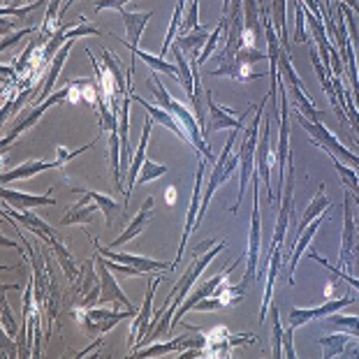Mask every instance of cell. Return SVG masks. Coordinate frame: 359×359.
Returning a JSON list of instances; mask_svg holds the SVG:
<instances>
[{"mask_svg": "<svg viewBox=\"0 0 359 359\" xmlns=\"http://www.w3.org/2000/svg\"><path fill=\"white\" fill-rule=\"evenodd\" d=\"M158 72H154L151 70V77H149V88H151V93H154V100H156V104L158 107H163V109H167L170 114H174L179 121H181V126H183V130L188 133V137H190V147L193 149H197V154L200 156H204L206 160H213V156H211V151H209V144H206V137H204V133H202V128H200V123H197V118L190 114V109L188 107H183L179 100H174V97L167 93V88L163 86V81H160L158 77H156Z\"/></svg>", "mask_w": 359, "mask_h": 359, "instance_id": "obj_1", "label": "cell"}, {"mask_svg": "<svg viewBox=\"0 0 359 359\" xmlns=\"http://www.w3.org/2000/svg\"><path fill=\"white\" fill-rule=\"evenodd\" d=\"M266 100L269 95L264 97L259 107L255 109L253 123H250L248 130H243V142L239 147V195H236V204L232 206V213L239 211V204L243 202V195H246L248 188V179L253 177V167H255V151H257V140H259V128H262V118H264V109H266Z\"/></svg>", "mask_w": 359, "mask_h": 359, "instance_id": "obj_2", "label": "cell"}, {"mask_svg": "<svg viewBox=\"0 0 359 359\" xmlns=\"http://www.w3.org/2000/svg\"><path fill=\"white\" fill-rule=\"evenodd\" d=\"M339 266L348 273L359 271V220L355 216L353 193H343V234H341V259Z\"/></svg>", "mask_w": 359, "mask_h": 359, "instance_id": "obj_3", "label": "cell"}, {"mask_svg": "<svg viewBox=\"0 0 359 359\" xmlns=\"http://www.w3.org/2000/svg\"><path fill=\"white\" fill-rule=\"evenodd\" d=\"M259 60H269V56L262 53L259 49H255V47H248V44H243V47L234 53V58L223 60L218 70L211 72V77H230V79L241 81V83L262 79L264 74H257V72L250 70V67H253L255 63H259Z\"/></svg>", "mask_w": 359, "mask_h": 359, "instance_id": "obj_4", "label": "cell"}, {"mask_svg": "<svg viewBox=\"0 0 359 359\" xmlns=\"http://www.w3.org/2000/svg\"><path fill=\"white\" fill-rule=\"evenodd\" d=\"M278 74H280V79L285 81L287 93L297 100V111L306 114L309 121H313V123H320L316 104H313V100L309 97L306 86L302 83L299 74H297L294 65H292V60H290V51H285V49H283L280 56H278Z\"/></svg>", "mask_w": 359, "mask_h": 359, "instance_id": "obj_5", "label": "cell"}, {"mask_svg": "<svg viewBox=\"0 0 359 359\" xmlns=\"http://www.w3.org/2000/svg\"><path fill=\"white\" fill-rule=\"evenodd\" d=\"M294 118L299 121V123L304 126V130L311 135V140L318 149L330 151V154H334L339 160H343V163L353 165L355 170H359V156H355L353 151H348L346 147H343V144L336 140V135H332L330 130L323 126V121H320V123H313V121H309L302 111H294Z\"/></svg>", "mask_w": 359, "mask_h": 359, "instance_id": "obj_6", "label": "cell"}, {"mask_svg": "<svg viewBox=\"0 0 359 359\" xmlns=\"http://www.w3.org/2000/svg\"><path fill=\"white\" fill-rule=\"evenodd\" d=\"M253 216H250V232H248V266L243 276L255 280L262 262V218H259V174L253 172Z\"/></svg>", "mask_w": 359, "mask_h": 359, "instance_id": "obj_7", "label": "cell"}, {"mask_svg": "<svg viewBox=\"0 0 359 359\" xmlns=\"http://www.w3.org/2000/svg\"><path fill=\"white\" fill-rule=\"evenodd\" d=\"M72 90H74V86H72V81H70V83H67L65 88H60V90H56V93H51V95H49V97H47V100H44V102L35 104V107H33V111H28L26 116L21 118L19 123L12 128V133L7 135V137H3V142H0V149H3V151H7V149H10L12 144L17 142V137H19V135H24L26 130L35 128V126H37V121H40V118L44 116V111H47V109H51V107H56L58 102L67 100V95H70Z\"/></svg>", "mask_w": 359, "mask_h": 359, "instance_id": "obj_8", "label": "cell"}, {"mask_svg": "<svg viewBox=\"0 0 359 359\" xmlns=\"http://www.w3.org/2000/svg\"><path fill=\"white\" fill-rule=\"evenodd\" d=\"M72 316H77V320L83 325V330L88 334H107L111 327H116L121 320H126L130 316H137V311H118V304H114V311L104 309H90V311H79L74 309Z\"/></svg>", "mask_w": 359, "mask_h": 359, "instance_id": "obj_9", "label": "cell"}, {"mask_svg": "<svg viewBox=\"0 0 359 359\" xmlns=\"http://www.w3.org/2000/svg\"><path fill=\"white\" fill-rule=\"evenodd\" d=\"M255 336L248 334H230L225 327H216V330L206 332V348L204 357H232V350L243 343H253Z\"/></svg>", "mask_w": 359, "mask_h": 359, "instance_id": "obj_10", "label": "cell"}, {"mask_svg": "<svg viewBox=\"0 0 359 359\" xmlns=\"http://www.w3.org/2000/svg\"><path fill=\"white\" fill-rule=\"evenodd\" d=\"M206 128H204V137L209 133H216V130H243V123L248 121V109L241 114V116H234L232 109L227 107H220L213 102L211 90H206Z\"/></svg>", "mask_w": 359, "mask_h": 359, "instance_id": "obj_11", "label": "cell"}, {"mask_svg": "<svg viewBox=\"0 0 359 359\" xmlns=\"http://www.w3.org/2000/svg\"><path fill=\"white\" fill-rule=\"evenodd\" d=\"M241 259H243V255H241V257H236L232 264L223 266V269H220V271L216 273V276H211L209 280H204L202 285L197 287L193 294H190V297H186V302L181 304V306H179V311H177V316H174V320H172V330H174V327L179 325L181 316H186L188 311H193V309H195V304H197V302H202V299H206V297H211L213 292H216V287L220 285V283L225 280V276H227V273H232V271L236 269V266L241 264Z\"/></svg>", "mask_w": 359, "mask_h": 359, "instance_id": "obj_12", "label": "cell"}, {"mask_svg": "<svg viewBox=\"0 0 359 359\" xmlns=\"http://www.w3.org/2000/svg\"><path fill=\"white\" fill-rule=\"evenodd\" d=\"M350 304H355V297L348 294V297H341V299H330L325 302L323 306H313V309H292L287 316V325L297 330V327H304L313 323V320H320V318H327L332 316V313H339L343 306H350Z\"/></svg>", "mask_w": 359, "mask_h": 359, "instance_id": "obj_13", "label": "cell"}, {"mask_svg": "<svg viewBox=\"0 0 359 359\" xmlns=\"http://www.w3.org/2000/svg\"><path fill=\"white\" fill-rule=\"evenodd\" d=\"M257 174L259 179L266 183V200L273 204V190H271V130H269V116L262 118V128H259V140H257Z\"/></svg>", "mask_w": 359, "mask_h": 359, "instance_id": "obj_14", "label": "cell"}, {"mask_svg": "<svg viewBox=\"0 0 359 359\" xmlns=\"http://www.w3.org/2000/svg\"><path fill=\"white\" fill-rule=\"evenodd\" d=\"M204 165H206V158L200 156V165H197V179H195V190H193V200H190V209H188V218H186V225H183V236H181V243H179V253L174 264H179V259L183 257V250L188 246V239L190 234L197 230V213H200V206H202V183H204Z\"/></svg>", "mask_w": 359, "mask_h": 359, "instance_id": "obj_15", "label": "cell"}, {"mask_svg": "<svg viewBox=\"0 0 359 359\" xmlns=\"http://www.w3.org/2000/svg\"><path fill=\"white\" fill-rule=\"evenodd\" d=\"M160 283H163L160 276L149 280V290H147V294H144V304L133 320V327H130V348H135L149 332L151 320H154V294H156V287L160 285Z\"/></svg>", "mask_w": 359, "mask_h": 359, "instance_id": "obj_16", "label": "cell"}, {"mask_svg": "<svg viewBox=\"0 0 359 359\" xmlns=\"http://www.w3.org/2000/svg\"><path fill=\"white\" fill-rule=\"evenodd\" d=\"M97 253L102 257H109V259H116V262H126L130 266H137L142 273H156V271H172L174 262H163V259H151V257H142V255H130V253H118V250H114L109 246H97Z\"/></svg>", "mask_w": 359, "mask_h": 359, "instance_id": "obj_17", "label": "cell"}, {"mask_svg": "<svg viewBox=\"0 0 359 359\" xmlns=\"http://www.w3.org/2000/svg\"><path fill=\"white\" fill-rule=\"evenodd\" d=\"M100 255V253H97ZM95 264H97V271H100V304H123L126 309H130V311H135V306L130 304V299L126 297V292L123 290L118 287V283H116V278H114V271L109 269V266L104 264V259H102V255L100 257H95Z\"/></svg>", "mask_w": 359, "mask_h": 359, "instance_id": "obj_18", "label": "cell"}, {"mask_svg": "<svg viewBox=\"0 0 359 359\" xmlns=\"http://www.w3.org/2000/svg\"><path fill=\"white\" fill-rule=\"evenodd\" d=\"M154 206H156V200H154V197H147V200H144V204H142V209L137 211V216L128 223L126 232H123V234H118L114 241H109V248L123 246V243L137 239V236H140L144 230H147V225L151 223V216H154Z\"/></svg>", "mask_w": 359, "mask_h": 359, "instance_id": "obj_19", "label": "cell"}, {"mask_svg": "<svg viewBox=\"0 0 359 359\" xmlns=\"http://www.w3.org/2000/svg\"><path fill=\"white\" fill-rule=\"evenodd\" d=\"M130 86V95H133V102H137V104H142L144 109L149 111V116L151 118H156V123H160V126H165L167 130H172L174 135L179 137V140H183L186 144H190V137H188V133L183 130V126H181V121L174 116V114H170L167 109H163V107H158V104H151V102H147L144 97H140V95H135L133 93V83H128Z\"/></svg>", "mask_w": 359, "mask_h": 359, "instance_id": "obj_20", "label": "cell"}, {"mask_svg": "<svg viewBox=\"0 0 359 359\" xmlns=\"http://www.w3.org/2000/svg\"><path fill=\"white\" fill-rule=\"evenodd\" d=\"M51 190H53V186L49 188L47 195H30V193H19V190L3 188L0 190V197H3V202L7 206H12V209L28 211V209H33V206H53L56 204V200L51 197Z\"/></svg>", "mask_w": 359, "mask_h": 359, "instance_id": "obj_21", "label": "cell"}, {"mask_svg": "<svg viewBox=\"0 0 359 359\" xmlns=\"http://www.w3.org/2000/svg\"><path fill=\"white\" fill-rule=\"evenodd\" d=\"M126 47L130 49V53H133V63H130V72H128V83H133V74H135V58L140 56L144 63H147L151 70L154 72H160V74H167V77H172V79H179V70H177V65L174 63H167V60L163 56H154V53H149V51H144L140 47H135V44H128L126 42Z\"/></svg>", "mask_w": 359, "mask_h": 359, "instance_id": "obj_22", "label": "cell"}, {"mask_svg": "<svg viewBox=\"0 0 359 359\" xmlns=\"http://www.w3.org/2000/svg\"><path fill=\"white\" fill-rule=\"evenodd\" d=\"M327 220V213H323L320 218H316L309 227H304V232L294 239V248L292 253H290V262H287V276H290V285H294V271H297V264H299V259L304 255V250L309 248V243L313 241V236L318 234V230L323 227V223Z\"/></svg>", "mask_w": 359, "mask_h": 359, "instance_id": "obj_23", "label": "cell"}, {"mask_svg": "<svg viewBox=\"0 0 359 359\" xmlns=\"http://www.w3.org/2000/svg\"><path fill=\"white\" fill-rule=\"evenodd\" d=\"M149 137H151V116L144 118V130H142V140H140V147H137V154L133 158V163H130V170H128V183H126V195H123V206L130 202V195H133L135 190V183H137V177H140L142 172V165L144 160H147V147H149Z\"/></svg>", "mask_w": 359, "mask_h": 359, "instance_id": "obj_24", "label": "cell"}, {"mask_svg": "<svg viewBox=\"0 0 359 359\" xmlns=\"http://www.w3.org/2000/svg\"><path fill=\"white\" fill-rule=\"evenodd\" d=\"M170 53L174 56V65H177V70H179V81H181V86L186 88V95L190 97V100H193V95H195V79H197V60H193V63H190V60L186 58V53L181 51V47L177 42L172 44V49H170Z\"/></svg>", "mask_w": 359, "mask_h": 359, "instance_id": "obj_25", "label": "cell"}, {"mask_svg": "<svg viewBox=\"0 0 359 359\" xmlns=\"http://www.w3.org/2000/svg\"><path fill=\"white\" fill-rule=\"evenodd\" d=\"M209 35H211L209 28H204V26H197L193 30H188V33L177 35V44L181 47V51L186 53V58L190 60V63H193V60H200L206 42H209Z\"/></svg>", "mask_w": 359, "mask_h": 359, "instance_id": "obj_26", "label": "cell"}, {"mask_svg": "<svg viewBox=\"0 0 359 359\" xmlns=\"http://www.w3.org/2000/svg\"><path fill=\"white\" fill-rule=\"evenodd\" d=\"M3 213H5V216L14 218L17 223H21V225L26 227V230H30L33 234H37L42 241H49V239H53V236H56V230H53L51 225L44 223V220H42L40 216H35V213L30 211V209H28V211H17V209H12V206H10V209H5Z\"/></svg>", "mask_w": 359, "mask_h": 359, "instance_id": "obj_27", "label": "cell"}, {"mask_svg": "<svg viewBox=\"0 0 359 359\" xmlns=\"http://www.w3.org/2000/svg\"><path fill=\"white\" fill-rule=\"evenodd\" d=\"M154 17V10H147V12H128L126 7L121 10V19H123L126 24V42L128 44H135V47H140V40L144 35V28H147L149 19Z\"/></svg>", "mask_w": 359, "mask_h": 359, "instance_id": "obj_28", "label": "cell"}, {"mask_svg": "<svg viewBox=\"0 0 359 359\" xmlns=\"http://www.w3.org/2000/svg\"><path fill=\"white\" fill-rule=\"evenodd\" d=\"M269 278H266V287H264V297H262V306H259V325H264L266 320V309L271 306V292H273V283L278 278V271L283 269V246L271 248L269 250Z\"/></svg>", "mask_w": 359, "mask_h": 359, "instance_id": "obj_29", "label": "cell"}, {"mask_svg": "<svg viewBox=\"0 0 359 359\" xmlns=\"http://www.w3.org/2000/svg\"><path fill=\"white\" fill-rule=\"evenodd\" d=\"M72 47H74V40H70L65 44L63 49H60L56 56L51 58V63H49V72H47V79H44V88H42V93L37 95V104L40 102H44L47 97L53 93V83L58 81V77H60V70H63V65H65V60H67V53L72 51Z\"/></svg>", "mask_w": 359, "mask_h": 359, "instance_id": "obj_30", "label": "cell"}, {"mask_svg": "<svg viewBox=\"0 0 359 359\" xmlns=\"http://www.w3.org/2000/svg\"><path fill=\"white\" fill-rule=\"evenodd\" d=\"M250 278L243 276L241 283H236V285H227V283L223 280L220 285L216 287V292H213V297H218L220 304H223V309H232V306H239V304L246 299V287H248Z\"/></svg>", "mask_w": 359, "mask_h": 359, "instance_id": "obj_31", "label": "cell"}, {"mask_svg": "<svg viewBox=\"0 0 359 359\" xmlns=\"http://www.w3.org/2000/svg\"><path fill=\"white\" fill-rule=\"evenodd\" d=\"M330 206H332V202H330V197H327V193H325V183H320L316 197L311 200L309 209L304 211V216H302L299 227H297V236H299V234L304 232V227H309V225L313 223V220L323 216V213H325L327 209H330Z\"/></svg>", "mask_w": 359, "mask_h": 359, "instance_id": "obj_32", "label": "cell"}, {"mask_svg": "<svg viewBox=\"0 0 359 359\" xmlns=\"http://www.w3.org/2000/svg\"><path fill=\"white\" fill-rule=\"evenodd\" d=\"M100 211L97 204H88V197L83 195V200L79 204H74L70 211L60 218V225L67 227V225H81V223H90L95 218V213Z\"/></svg>", "mask_w": 359, "mask_h": 359, "instance_id": "obj_33", "label": "cell"}, {"mask_svg": "<svg viewBox=\"0 0 359 359\" xmlns=\"http://www.w3.org/2000/svg\"><path fill=\"white\" fill-rule=\"evenodd\" d=\"M47 170H51V163H44V160H30V163H24V165L14 167V170H10V172H5L3 177H0V183L7 186V183L30 179V177H35V174L47 172Z\"/></svg>", "mask_w": 359, "mask_h": 359, "instance_id": "obj_34", "label": "cell"}, {"mask_svg": "<svg viewBox=\"0 0 359 359\" xmlns=\"http://www.w3.org/2000/svg\"><path fill=\"white\" fill-rule=\"evenodd\" d=\"M72 193H83V195H88L90 200H93L97 206H100V211L104 213V220H107V227H111L114 225V220H116V216H121V206L118 202L114 200V197H107L102 193H95V190H79V188H74Z\"/></svg>", "mask_w": 359, "mask_h": 359, "instance_id": "obj_35", "label": "cell"}, {"mask_svg": "<svg viewBox=\"0 0 359 359\" xmlns=\"http://www.w3.org/2000/svg\"><path fill=\"white\" fill-rule=\"evenodd\" d=\"M49 246H51V250L56 253V259H58V264L63 266V273H65V278L70 280V283H77V278H79V266H77V262L72 259V255L67 253V248L63 246V243H58V239L53 236V239H49L47 241Z\"/></svg>", "mask_w": 359, "mask_h": 359, "instance_id": "obj_36", "label": "cell"}, {"mask_svg": "<svg viewBox=\"0 0 359 359\" xmlns=\"http://www.w3.org/2000/svg\"><path fill=\"white\" fill-rule=\"evenodd\" d=\"M323 154H327V158L332 160V165H334V170L339 172V177L343 181V186H346L350 193H355L359 195V174L353 165H348V163H343V160H339L334 154H330V151H323Z\"/></svg>", "mask_w": 359, "mask_h": 359, "instance_id": "obj_37", "label": "cell"}, {"mask_svg": "<svg viewBox=\"0 0 359 359\" xmlns=\"http://www.w3.org/2000/svg\"><path fill=\"white\" fill-rule=\"evenodd\" d=\"M353 341H355V336H350L346 332H343V334H330V336H325V339H320V346H323V350H325V359L341 357L343 350H346Z\"/></svg>", "mask_w": 359, "mask_h": 359, "instance_id": "obj_38", "label": "cell"}, {"mask_svg": "<svg viewBox=\"0 0 359 359\" xmlns=\"http://www.w3.org/2000/svg\"><path fill=\"white\" fill-rule=\"evenodd\" d=\"M60 3L63 0H49V5H47V14H44V24L40 26V35L42 37H49L56 33V30L63 26V24H58V19H63L60 17V12H63V7H60Z\"/></svg>", "mask_w": 359, "mask_h": 359, "instance_id": "obj_39", "label": "cell"}, {"mask_svg": "<svg viewBox=\"0 0 359 359\" xmlns=\"http://www.w3.org/2000/svg\"><path fill=\"white\" fill-rule=\"evenodd\" d=\"M313 259H316V262L318 264H323L325 266V269H330L332 273H334V276L336 278H341V280H346L348 283V285L350 287H353L355 290V292H359V278H357V273H348V271H343L341 269V266H334V264H330V262H327V259L323 257V255H320V253H316V250H311V253H309Z\"/></svg>", "mask_w": 359, "mask_h": 359, "instance_id": "obj_40", "label": "cell"}, {"mask_svg": "<svg viewBox=\"0 0 359 359\" xmlns=\"http://www.w3.org/2000/svg\"><path fill=\"white\" fill-rule=\"evenodd\" d=\"M330 327H334V330L346 332L350 336H355V339H359V316H336V313H332V316H330Z\"/></svg>", "mask_w": 359, "mask_h": 359, "instance_id": "obj_41", "label": "cell"}, {"mask_svg": "<svg viewBox=\"0 0 359 359\" xmlns=\"http://www.w3.org/2000/svg\"><path fill=\"white\" fill-rule=\"evenodd\" d=\"M167 174V167L165 165H156L154 160H144V165H142V172H140V177H137V183L135 186L140 188L144 186V183H149V181H156L160 177H165Z\"/></svg>", "mask_w": 359, "mask_h": 359, "instance_id": "obj_42", "label": "cell"}, {"mask_svg": "<svg viewBox=\"0 0 359 359\" xmlns=\"http://www.w3.org/2000/svg\"><path fill=\"white\" fill-rule=\"evenodd\" d=\"M306 5L294 0V42H306Z\"/></svg>", "mask_w": 359, "mask_h": 359, "instance_id": "obj_43", "label": "cell"}, {"mask_svg": "<svg viewBox=\"0 0 359 359\" xmlns=\"http://www.w3.org/2000/svg\"><path fill=\"white\" fill-rule=\"evenodd\" d=\"M269 316H271V327H273V357L280 359L283 357V325H280V318H278V309L276 306H269Z\"/></svg>", "mask_w": 359, "mask_h": 359, "instance_id": "obj_44", "label": "cell"}, {"mask_svg": "<svg viewBox=\"0 0 359 359\" xmlns=\"http://www.w3.org/2000/svg\"><path fill=\"white\" fill-rule=\"evenodd\" d=\"M353 90L343 88V104H346V114H348V121H350V128L355 130L357 135V144H359V109L355 107V97L350 95Z\"/></svg>", "mask_w": 359, "mask_h": 359, "instance_id": "obj_45", "label": "cell"}, {"mask_svg": "<svg viewBox=\"0 0 359 359\" xmlns=\"http://www.w3.org/2000/svg\"><path fill=\"white\" fill-rule=\"evenodd\" d=\"M44 5V0H35V3H28L24 7H10V5H5L3 10H0V14L3 17H28L30 12H35L37 7H42Z\"/></svg>", "mask_w": 359, "mask_h": 359, "instance_id": "obj_46", "label": "cell"}, {"mask_svg": "<svg viewBox=\"0 0 359 359\" xmlns=\"http://www.w3.org/2000/svg\"><path fill=\"white\" fill-rule=\"evenodd\" d=\"M93 262H95V257H90L86 264H83V283H81V287H79V292L81 297H86L90 292V287H95V273H93Z\"/></svg>", "mask_w": 359, "mask_h": 359, "instance_id": "obj_47", "label": "cell"}, {"mask_svg": "<svg viewBox=\"0 0 359 359\" xmlns=\"http://www.w3.org/2000/svg\"><path fill=\"white\" fill-rule=\"evenodd\" d=\"M104 264L109 266V269L114 271V273H123V276H140V269L137 266H130V264H126V262H116V259H104Z\"/></svg>", "mask_w": 359, "mask_h": 359, "instance_id": "obj_48", "label": "cell"}, {"mask_svg": "<svg viewBox=\"0 0 359 359\" xmlns=\"http://www.w3.org/2000/svg\"><path fill=\"white\" fill-rule=\"evenodd\" d=\"M3 330L7 332V336H17V323H14V318H12V309L7 306V302L3 299Z\"/></svg>", "mask_w": 359, "mask_h": 359, "instance_id": "obj_49", "label": "cell"}, {"mask_svg": "<svg viewBox=\"0 0 359 359\" xmlns=\"http://www.w3.org/2000/svg\"><path fill=\"white\" fill-rule=\"evenodd\" d=\"M130 3V0H97L95 3V12L100 14V12H104V10H123V7Z\"/></svg>", "mask_w": 359, "mask_h": 359, "instance_id": "obj_50", "label": "cell"}, {"mask_svg": "<svg viewBox=\"0 0 359 359\" xmlns=\"http://www.w3.org/2000/svg\"><path fill=\"white\" fill-rule=\"evenodd\" d=\"M283 348H285V357L287 359H294L297 353H294V330L287 325V330H285V336H283Z\"/></svg>", "mask_w": 359, "mask_h": 359, "instance_id": "obj_51", "label": "cell"}, {"mask_svg": "<svg viewBox=\"0 0 359 359\" xmlns=\"http://www.w3.org/2000/svg\"><path fill=\"white\" fill-rule=\"evenodd\" d=\"M37 30H40V28H26V30H19L17 35L5 37V40H3V44H0V47H3V51H5L7 47H12V44H17L19 40H24V37H28V35H35Z\"/></svg>", "mask_w": 359, "mask_h": 359, "instance_id": "obj_52", "label": "cell"}, {"mask_svg": "<svg viewBox=\"0 0 359 359\" xmlns=\"http://www.w3.org/2000/svg\"><path fill=\"white\" fill-rule=\"evenodd\" d=\"M100 346H102V336H100V341H95V343H93V346H88L86 350H81V353H79L77 357H86V355H90V353H93L95 348H100Z\"/></svg>", "mask_w": 359, "mask_h": 359, "instance_id": "obj_53", "label": "cell"}, {"mask_svg": "<svg viewBox=\"0 0 359 359\" xmlns=\"http://www.w3.org/2000/svg\"><path fill=\"white\" fill-rule=\"evenodd\" d=\"M5 5H10V7H14V5H28V3H35V0H3Z\"/></svg>", "mask_w": 359, "mask_h": 359, "instance_id": "obj_54", "label": "cell"}, {"mask_svg": "<svg viewBox=\"0 0 359 359\" xmlns=\"http://www.w3.org/2000/svg\"><path fill=\"white\" fill-rule=\"evenodd\" d=\"M72 3H74V0H67V3H65V5H63V12H60V17H63V14H65V12H67V7H70V5H72Z\"/></svg>", "mask_w": 359, "mask_h": 359, "instance_id": "obj_55", "label": "cell"}, {"mask_svg": "<svg viewBox=\"0 0 359 359\" xmlns=\"http://www.w3.org/2000/svg\"><path fill=\"white\" fill-rule=\"evenodd\" d=\"M353 202H355V206L359 209V195H355V193H353Z\"/></svg>", "mask_w": 359, "mask_h": 359, "instance_id": "obj_56", "label": "cell"}]
</instances>
